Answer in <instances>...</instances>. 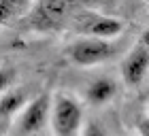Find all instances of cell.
<instances>
[{
    "label": "cell",
    "instance_id": "1",
    "mask_svg": "<svg viewBox=\"0 0 149 136\" xmlns=\"http://www.w3.org/2000/svg\"><path fill=\"white\" fill-rule=\"evenodd\" d=\"M113 53H115L113 45L109 40H102V38H81V40H77V43H72L68 47L70 60L74 64H81V66L104 62Z\"/></svg>",
    "mask_w": 149,
    "mask_h": 136
},
{
    "label": "cell",
    "instance_id": "2",
    "mask_svg": "<svg viewBox=\"0 0 149 136\" xmlns=\"http://www.w3.org/2000/svg\"><path fill=\"white\" fill-rule=\"evenodd\" d=\"M81 106L72 98H58L53 104V130L58 136H72L81 126Z\"/></svg>",
    "mask_w": 149,
    "mask_h": 136
},
{
    "label": "cell",
    "instance_id": "3",
    "mask_svg": "<svg viewBox=\"0 0 149 136\" xmlns=\"http://www.w3.org/2000/svg\"><path fill=\"white\" fill-rule=\"evenodd\" d=\"M70 4L64 0H43V2L34 4L32 11V28L36 30H56L64 17L68 15Z\"/></svg>",
    "mask_w": 149,
    "mask_h": 136
},
{
    "label": "cell",
    "instance_id": "4",
    "mask_svg": "<svg viewBox=\"0 0 149 136\" xmlns=\"http://www.w3.org/2000/svg\"><path fill=\"white\" fill-rule=\"evenodd\" d=\"M147 72H149V49H145L143 45H136L124 60L121 74H124L126 83L139 85L147 77Z\"/></svg>",
    "mask_w": 149,
    "mask_h": 136
},
{
    "label": "cell",
    "instance_id": "5",
    "mask_svg": "<svg viewBox=\"0 0 149 136\" xmlns=\"http://www.w3.org/2000/svg\"><path fill=\"white\" fill-rule=\"evenodd\" d=\"M47 115H49V98L47 96H38L34 102H30L26 106V111L19 119V130L24 134H36L40 128L45 126Z\"/></svg>",
    "mask_w": 149,
    "mask_h": 136
},
{
    "label": "cell",
    "instance_id": "6",
    "mask_svg": "<svg viewBox=\"0 0 149 136\" xmlns=\"http://www.w3.org/2000/svg\"><path fill=\"white\" fill-rule=\"evenodd\" d=\"M83 17L85 19L79 22V28L87 34H92V38L107 40L121 32V22H117L113 17H102V15H83Z\"/></svg>",
    "mask_w": 149,
    "mask_h": 136
},
{
    "label": "cell",
    "instance_id": "7",
    "mask_svg": "<svg viewBox=\"0 0 149 136\" xmlns=\"http://www.w3.org/2000/svg\"><path fill=\"white\" fill-rule=\"evenodd\" d=\"M115 94V83L111 79H98L87 87V98L94 104H102V102L111 100Z\"/></svg>",
    "mask_w": 149,
    "mask_h": 136
},
{
    "label": "cell",
    "instance_id": "8",
    "mask_svg": "<svg viewBox=\"0 0 149 136\" xmlns=\"http://www.w3.org/2000/svg\"><path fill=\"white\" fill-rule=\"evenodd\" d=\"M28 6L30 4L24 2V0H0V24H11Z\"/></svg>",
    "mask_w": 149,
    "mask_h": 136
},
{
    "label": "cell",
    "instance_id": "9",
    "mask_svg": "<svg viewBox=\"0 0 149 136\" xmlns=\"http://www.w3.org/2000/svg\"><path fill=\"white\" fill-rule=\"evenodd\" d=\"M24 104V92H9L0 98V115H13Z\"/></svg>",
    "mask_w": 149,
    "mask_h": 136
},
{
    "label": "cell",
    "instance_id": "10",
    "mask_svg": "<svg viewBox=\"0 0 149 136\" xmlns=\"http://www.w3.org/2000/svg\"><path fill=\"white\" fill-rule=\"evenodd\" d=\"M81 136H107V134H104V130H102L98 124L90 121V124L83 128V134H81Z\"/></svg>",
    "mask_w": 149,
    "mask_h": 136
},
{
    "label": "cell",
    "instance_id": "11",
    "mask_svg": "<svg viewBox=\"0 0 149 136\" xmlns=\"http://www.w3.org/2000/svg\"><path fill=\"white\" fill-rule=\"evenodd\" d=\"M11 79H13V72L6 70V68H0V94L6 90V85L11 83Z\"/></svg>",
    "mask_w": 149,
    "mask_h": 136
},
{
    "label": "cell",
    "instance_id": "12",
    "mask_svg": "<svg viewBox=\"0 0 149 136\" xmlns=\"http://www.w3.org/2000/svg\"><path fill=\"white\" fill-rule=\"evenodd\" d=\"M139 132H141V136H149V117H145L139 124Z\"/></svg>",
    "mask_w": 149,
    "mask_h": 136
},
{
    "label": "cell",
    "instance_id": "13",
    "mask_svg": "<svg viewBox=\"0 0 149 136\" xmlns=\"http://www.w3.org/2000/svg\"><path fill=\"white\" fill-rule=\"evenodd\" d=\"M145 47V49H149V30H145V34H143V43H141Z\"/></svg>",
    "mask_w": 149,
    "mask_h": 136
},
{
    "label": "cell",
    "instance_id": "14",
    "mask_svg": "<svg viewBox=\"0 0 149 136\" xmlns=\"http://www.w3.org/2000/svg\"><path fill=\"white\" fill-rule=\"evenodd\" d=\"M147 79H149V72H147Z\"/></svg>",
    "mask_w": 149,
    "mask_h": 136
},
{
    "label": "cell",
    "instance_id": "15",
    "mask_svg": "<svg viewBox=\"0 0 149 136\" xmlns=\"http://www.w3.org/2000/svg\"><path fill=\"white\" fill-rule=\"evenodd\" d=\"M32 136H36V134H32Z\"/></svg>",
    "mask_w": 149,
    "mask_h": 136
}]
</instances>
